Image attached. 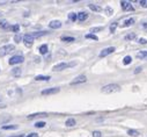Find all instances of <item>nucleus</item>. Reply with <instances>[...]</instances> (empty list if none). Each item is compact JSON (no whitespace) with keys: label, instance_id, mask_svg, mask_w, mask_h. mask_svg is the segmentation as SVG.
I'll return each instance as SVG.
<instances>
[{"label":"nucleus","instance_id":"obj_1","mask_svg":"<svg viewBox=\"0 0 147 137\" xmlns=\"http://www.w3.org/2000/svg\"><path fill=\"white\" fill-rule=\"evenodd\" d=\"M121 90V87L116 84H109V85H105L102 87V92L103 93H114V92H118Z\"/></svg>","mask_w":147,"mask_h":137},{"label":"nucleus","instance_id":"obj_2","mask_svg":"<svg viewBox=\"0 0 147 137\" xmlns=\"http://www.w3.org/2000/svg\"><path fill=\"white\" fill-rule=\"evenodd\" d=\"M77 65V62H72V63H59L57 65L53 66V71H61V70H65L67 67H72Z\"/></svg>","mask_w":147,"mask_h":137},{"label":"nucleus","instance_id":"obj_3","mask_svg":"<svg viewBox=\"0 0 147 137\" xmlns=\"http://www.w3.org/2000/svg\"><path fill=\"white\" fill-rule=\"evenodd\" d=\"M14 49H15V47H14L13 44H7V45L1 47V48H0V57H3V56H5V55L12 52Z\"/></svg>","mask_w":147,"mask_h":137},{"label":"nucleus","instance_id":"obj_4","mask_svg":"<svg viewBox=\"0 0 147 137\" xmlns=\"http://www.w3.org/2000/svg\"><path fill=\"white\" fill-rule=\"evenodd\" d=\"M23 60H24L23 56H14V57H12V58L9 59V64H11V65L20 64V63H22Z\"/></svg>","mask_w":147,"mask_h":137},{"label":"nucleus","instance_id":"obj_5","mask_svg":"<svg viewBox=\"0 0 147 137\" xmlns=\"http://www.w3.org/2000/svg\"><path fill=\"white\" fill-rule=\"evenodd\" d=\"M23 42L27 47H31L32 43H34V37L30 35V34H27V35L23 36Z\"/></svg>","mask_w":147,"mask_h":137},{"label":"nucleus","instance_id":"obj_6","mask_svg":"<svg viewBox=\"0 0 147 137\" xmlns=\"http://www.w3.org/2000/svg\"><path fill=\"white\" fill-rule=\"evenodd\" d=\"M115 51V48L114 47H110V48H105V49H103L101 52H100V57L102 58V57H105V56H108V55H110V54H113Z\"/></svg>","mask_w":147,"mask_h":137},{"label":"nucleus","instance_id":"obj_7","mask_svg":"<svg viewBox=\"0 0 147 137\" xmlns=\"http://www.w3.org/2000/svg\"><path fill=\"white\" fill-rule=\"evenodd\" d=\"M121 5H122V8H123L124 11H126V12H132V11H134L133 6H132L131 3H129V1H122Z\"/></svg>","mask_w":147,"mask_h":137},{"label":"nucleus","instance_id":"obj_8","mask_svg":"<svg viewBox=\"0 0 147 137\" xmlns=\"http://www.w3.org/2000/svg\"><path fill=\"white\" fill-rule=\"evenodd\" d=\"M48 114L47 113H34V114H30L28 115V120H32V119H36V117H47Z\"/></svg>","mask_w":147,"mask_h":137},{"label":"nucleus","instance_id":"obj_9","mask_svg":"<svg viewBox=\"0 0 147 137\" xmlns=\"http://www.w3.org/2000/svg\"><path fill=\"white\" fill-rule=\"evenodd\" d=\"M58 92H59V88L58 87H53V88H48V90L42 91V94L43 95H48V94H56Z\"/></svg>","mask_w":147,"mask_h":137},{"label":"nucleus","instance_id":"obj_10","mask_svg":"<svg viewBox=\"0 0 147 137\" xmlns=\"http://www.w3.org/2000/svg\"><path fill=\"white\" fill-rule=\"evenodd\" d=\"M87 80V78H86V76H79V77H77L73 81H71V85H77V84H79V83H85Z\"/></svg>","mask_w":147,"mask_h":137},{"label":"nucleus","instance_id":"obj_11","mask_svg":"<svg viewBox=\"0 0 147 137\" xmlns=\"http://www.w3.org/2000/svg\"><path fill=\"white\" fill-rule=\"evenodd\" d=\"M49 27L50 28H52V29H58V28H60L61 27V22L60 21H51L50 22V24H49Z\"/></svg>","mask_w":147,"mask_h":137},{"label":"nucleus","instance_id":"obj_12","mask_svg":"<svg viewBox=\"0 0 147 137\" xmlns=\"http://www.w3.org/2000/svg\"><path fill=\"white\" fill-rule=\"evenodd\" d=\"M87 18H88V14H87L86 12H81V13H79V14L77 15V19H78L79 21H85Z\"/></svg>","mask_w":147,"mask_h":137},{"label":"nucleus","instance_id":"obj_13","mask_svg":"<svg viewBox=\"0 0 147 137\" xmlns=\"http://www.w3.org/2000/svg\"><path fill=\"white\" fill-rule=\"evenodd\" d=\"M51 78L49 76H37V77L35 78V80H37V81H48Z\"/></svg>","mask_w":147,"mask_h":137},{"label":"nucleus","instance_id":"obj_14","mask_svg":"<svg viewBox=\"0 0 147 137\" xmlns=\"http://www.w3.org/2000/svg\"><path fill=\"white\" fill-rule=\"evenodd\" d=\"M47 34H48V31H37V33L30 34V35H31L32 37H41V36H43V35H47Z\"/></svg>","mask_w":147,"mask_h":137},{"label":"nucleus","instance_id":"obj_15","mask_svg":"<svg viewBox=\"0 0 147 137\" xmlns=\"http://www.w3.org/2000/svg\"><path fill=\"white\" fill-rule=\"evenodd\" d=\"M12 75H13L14 77H19V76L21 75V68H20V67L13 68V70H12Z\"/></svg>","mask_w":147,"mask_h":137},{"label":"nucleus","instance_id":"obj_16","mask_svg":"<svg viewBox=\"0 0 147 137\" xmlns=\"http://www.w3.org/2000/svg\"><path fill=\"white\" fill-rule=\"evenodd\" d=\"M88 6H89V8H90L92 11H95V12H101V11H102V8H101L100 6H96V5H94V4H89Z\"/></svg>","mask_w":147,"mask_h":137},{"label":"nucleus","instance_id":"obj_17","mask_svg":"<svg viewBox=\"0 0 147 137\" xmlns=\"http://www.w3.org/2000/svg\"><path fill=\"white\" fill-rule=\"evenodd\" d=\"M133 23H134V19H133V18H131V19H129V20H125V21H124L123 27H129V26H131V24H133Z\"/></svg>","mask_w":147,"mask_h":137},{"label":"nucleus","instance_id":"obj_18","mask_svg":"<svg viewBox=\"0 0 147 137\" xmlns=\"http://www.w3.org/2000/svg\"><path fill=\"white\" fill-rule=\"evenodd\" d=\"M0 28H4V29H8L9 26H8V22L6 20H1L0 21Z\"/></svg>","mask_w":147,"mask_h":137},{"label":"nucleus","instance_id":"obj_19","mask_svg":"<svg viewBox=\"0 0 147 137\" xmlns=\"http://www.w3.org/2000/svg\"><path fill=\"white\" fill-rule=\"evenodd\" d=\"M40 52H41L42 55H45V54L48 52V45H47V44L41 45V47H40Z\"/></svg>","mask_w":147,"mask_h":137},{"label":"nucleus","instance_id":"obj_20","mask_svg":"<svg viewBox=\"0 0 147 137\" xmlns=\"http://www.w3.org/2000/svg\"><path fill=\"white\" fill-rule=\"evenodd\" d=\"M66 125H67V127L76 125V120H74V119H68V120L66 121Z\"/></svg>","mask_w":147,"mask_h":137},{"label":"nucleus","instance_id":"obj_21","mask_svg":"<svg viewBox=\"0 0 147 137\" xmlns=\"http://www.w3.org/2000/svg\"><path fill=\"white\" fill-rule=\"evenodd\" d=\"M147 57V50L146 51H140L137 54V58H146Z\"/></svg>","mask_w":147,"mask_h":137},{"label":"nucleus","instance_id":"obj_22","mask_svg":"<svg viewBox=\"0 0 147 137\" xmlns=\"http://www.w3.org/2000/svg\"><path fill=\"white\" fill-rule=\"evenodd\" d=\"M3 129L4 130H14V129H18V125H3Z\"/></svg>","mask_w":147,"mask_h":137},{"label":"nucleus","instance_id":"obj_23","mask_svg":"<svg viewBox=\"0 0 147 137\" xmlns=\"http://www.w3.org/2000/svg\"><path fill=\"white\" fill-rule=\"evenodd\" d=\"M86 39H90V40H95V41L98 40V37H97L96 35H94V34H87V35H86Z\"/></svg>","mask_w":147,"mask_h":137},{"label":"nucleus","instance_id":"obj_24","mask_svg":"<svg viewBox=\"0 0 147 137\" xmlns=\"http://www.w3.org/2000/svg\"><path fill=\"white\" fill-rule=\"evenodd\" d=\"M61 41L63 42H73V41H74V37H69V36L61 37Z\"/></svg>","mask_w":147,"mask_h":137},{"label":"nucleus","instance_id":"obj_25","mask_svg":"<svg viewBox=\"0 0 147 137\" xmlns=\"http://www.w3.org/2000/svg\"><path fill=\"white\" fill-rule=\"evenodd\" d=\"M68 19L72 21H77V14L76 13H69L68 14Z\"/></svg>","mask_w":147,"mask_h":137},{"label":"nucleus","instance_id":"obj_26","mask_svg":"<svg viewBox=\"0 0 147 137\" xmlns=\"http://www.w3.org/2000/svg\"><path fill=\"white\" fill-rule=\"evenodd\" d=\"M133 39H136V33H131L125 36V40H133Z\"/></svg>","mask_w":147,"mask_h":137},{"label":"nucleus","instance_id":"obj_27","mask_svg":"<svg viewBox=\"0 0 147 137\" xmlns=\"http://www.w3.org/2000/svg\"><path fill=\"white\" fill-rule=\"evenodd\" d=\"M8 29H11V30H13V31H16V33H18V31L20 30V26H19V24H15V26H11Z\"/></svg>","mask_w":147,"mask_h":137},{"label":"nucleus","instance_id":"obj_28","mask_svg":"<svg viewBox=\"0 0 147 137\" xmlns=\"http://www.w3.org/2000/svg\"><path fill=\"white\" fill-rule=\"evenodd\" d=\"M127 134L131 135V136H138V135H139V132H138L137 130H132V129H130V130L127 131Z\"/></svg>","mask_w":147,"mask_h":137},{"label":"nucleus","instance_id":"obj_29","mask_svg":"<svg viewBox=\"0 0 147 137\" xmlns=\"http://www.w3.org/2000/svg\"><path fill=\"white\" fill-rule=\"evenodd\" d=\"M131 60H132V58H131L130 56H127V57H125V58H124L123 63H124V64L126 65V64H130V63H131Z\"/></svg>","mask_w":147,"mask_h":137},{"label":"nucleus","instance_id":"obj_30","mask_svg":"<svg viewBox=\"0 0 147 137\" xmlns=\"http://www.w3.org/2000/svg\"><path fill=\"white\" fill-rule=\"evenodd\" d=\"M44 125H45V122H37V123H35L36 128H43Z\"/></svg>","mask_w":147,"mask_h":137},{"label":"nucleus","instance_id":"obj_31","mask_svg":"<svg viewBox=\"0 0 147 137\" xmlns=\"http://www.w3.org/2000/svg\"><path fill=\"white\" fill-rule=\"evenodd\" d=\"M101 30H103L102 27H96V28H92L90 29V33H96V31H101Z\"/></svg>","mask_w":147,"mask_h":137},{"label":"nucleus","instance_id":"obj_32","mask_svg":"<svg viewBox=\"0 0 147 137\" xmlns=\"http://www.w3.org/2000/svg\"><path fill=\"white\" fill-rule=\"evenodd\" d=\"M105 13H107L108 15H111V14H113V8H111V7H107V8H105Z\"/></svg>","mask_w":147,"mask_h":137},{"label":"nucleus","instance_id":"obj_33","mask_svg":"<svg viewBox=\"0 0 147 137\" xmlns=\"http://www.w3.org/2000/svg\"><path fill=\"white\" fill-rule=\"evenodd\" d=\"M116 27H117V23H116V22H114V23L111 24V27H110V31H111V33H114Z\"/></svg>","mask_w":147,"mask_h":137},{"label":"nucleus","instance_id":"obj_34","mask_svg":"<svg viewBox=\"0 0 147 137\" xmlns=\"http://www.w3.org/2000/svg\"><path fill=\"white\" fill-rule=\"evenodd\" d=\"M140 5H141L142 7H146V8H147V0H141V1H140Z\"/></svg>","mask_w":147,"mask_h":137},{"label":"nucleus","instance_id":"obj_35","mask_svg":"<svg viewBox=\"0 0 147 137\" xmlns=\"http://www.w3.org/2000/svg\"><path fill=\"white\" fill-rule=\"evenodd\" d=\"M93 137H101V132L100 131H94L93 132Z\"/></svg>","mask_w":147,"mask_h":137},{"label":"nucleus","instance_id":"obj_36","mask_svg":"<svg viewBox=\"0 0 147 137\" xmlns=\"http://www.w3.org/2000/svg\"><path fill=\"white\" fill-rule=\"evenodd\" d=\"M27 137H38V134H36V132H31V134H29Z\"/></svg>","mask_w":147,"mask_h":137},{"label":"nucleus","instance_id":"obj_37","mask_svg":"<svg viewBox=\"0 0 147 137\" xmlns=\"http://www.w3.org/2000/svg\"><path fill=\"white\" fill-rule=\"evenodd\" d=\"M20 40H21V35H16V36L14 37V41H15V42H20Z\"/></svg>","mask_w":147,"mask_h":137},{"label":"nucleus","instance_id":"obj_38","mask_svg":"<svg viewBox=\"0 0 147 137\" xmlns=\"http://www.w3.org/2000/svg\"><path fill=\"white\" fill-rule=\"evenodd\" d=\"M139 43H140V44H146L147 41H146L145 39H140V40H139Z\"/></svg>","mask_w":147,"mask_h":137},{"label":"nucleus","instance_id":"obj_39","mask_svg":"<svg viewBox=\"0 0 147 137\" xmlns=\"http://www.w3.org/2000/svg\"><path fill=\"white\" fill-rule=\"evenodd\" d=\"M140 71H141V67H138V68H137V70L134 71V73H138V72H140Z\"/></svg>","mask_w":147,"mask_h":137},{"label":"nucleus","instance_id":"obj_40","mask_svg":"<svg viewBox=\"0 0 147 137\" xmlns=\"http://www.w3.org/2000/svg\"><path fill=\"white\" fill-rule=\"evenodd\" d=\"M13 137H24V135H18V136H13Z\"/></svg>","mask_w":147,"mask_h":137},{"label":"nucleus","instance_id":"obj_41","mask_svg":"<svg viewBox=\"0 0 147 137\" xmlns=\"http://www.w3.org/2000/svg\"><path fill=\"white\" fill-rule=\"evenodd\" d=\"M0 16H1V13H0Z\"/></svg>","mask_w":147,"mask_h":137}]
</instances>
